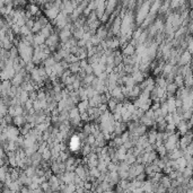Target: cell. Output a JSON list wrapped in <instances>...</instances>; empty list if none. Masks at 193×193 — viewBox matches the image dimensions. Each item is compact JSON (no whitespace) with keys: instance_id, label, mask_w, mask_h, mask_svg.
I'll return each instance as SVG.
<instances>
[{"instance_id":"obj_1","label":"cell","mask_w":193,"mask_h":193,"mask_svg":"<svg viewBox=\"0 0 193 193\" xmlns=\"http://www.w3.org/2000/svg\"><path fill=\"white\" fill-rule=\"evenodd\" d=\"M79 147V139L77 137H74L71 140V148L72 149H77Z\"/></svg>"}]
</instances>
